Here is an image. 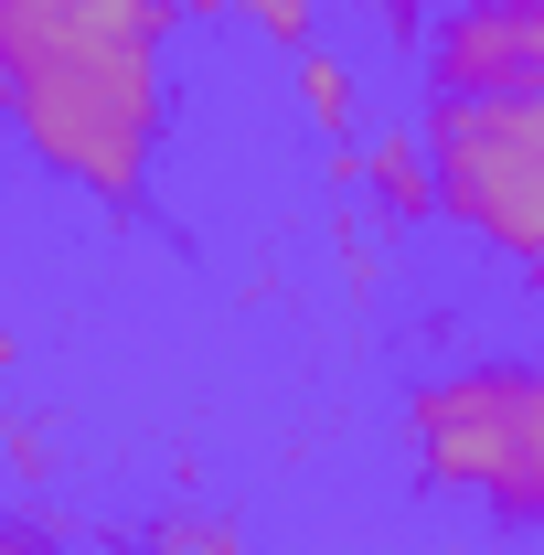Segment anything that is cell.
<instances>
[{
  "label": "cell",
  "instance_id": "1",
  "mask_svg": "<svg viewBox=\"0 0 544 555\" xmlns=\"http://www.w3.org/2000/svg\"><path fill=\"white\" fill-rule=\"evenodd\" d=\"M182 0H0V75H11V129L43 182L86 193L129 224L150 204L160 139H171V43Z\"/></svg>",
  "mask_w": 544,
  "mask_h": 555
},
{
  "label": "cell",
  "instance_id": "8",
  "mask_svg": "<svg viewBox=\"0 0 544 555\" xmlns=\"http://www.w3.org/2000/svg\"><path fill=\"white\" fill-rule=\"evenodd\" d=\"M235 22H246L257 43H277L288 65H299V54H321V0H246Z\"/></svg>",
  "mask_w": 544,
  "mask_h": 555
},
{
  "label": "cell",
  "instance_id": "6",
  "mask_svg": "<svg viewBox=\"0 0 544 555\" xmlns=\"http://www.w3.org/2000/svg\"><path fill=\"white\" fill-rule=\"evenodd\" d=\"M139 555H257V534H246L224 502H182V491H171V502L139 524Z\"/></svg>",
  "mask_w": 544,
  "mask_h": 555
},
{
  "label": "cell",
  "instance_id": "14",
  "mask_svg": "<svg viewBox=\"0 0 544 555\" xmlns=\"http://www.w3.org/2000/svg\"><path fill=\"white\" fill-rule=\"evenodd\" d=\"M246 299H257V310H277V299H288V278H277V257H257V268H246Z\"/></svg>",
  "mask_w": 544,
  "mask_h": 555
},
{
  "label": "cell",
  "instance_id": "7",
  "mask_svg": "<svg viewBox=\"0 0 544 555\" xmlns=\"http://www.w3.org/2000/svg\"><path fill=\"white\" fill-rule=\"evenodd\" d=\"M299 118H310L321 139H352V129H363V75L341 65L332 43H321V54H299Z\"/></svg>",
  "mask_w": 544,
  "mask_h": 555
},
{
  "label": "cell",
  "instance_id": "10",
  "mask_svg": "<svg viewBox=\"0 0 544 555\" xmlns=\"http://www.w3.org/2000/svg\"><path fill=\"white\" fill-rule=\"evenodd\" d=\"M0 555H75V534L43 513V502H22V513L0 524Z\"/></svg>",
  "mask_w": 544,
  "mask_h": 555
},
{
  "label": "cell",
  "instance_id": "2",
  "mask_svg": "<svg viewBox=\"0 0 544 555\" xmlns=\"http://www.w3.org/2000/svg\"><path fill=\"white\" fill-rule=\"evenodd\" d=\"M396 449L427 502H470L491 534H544V352H470L396 396Z\"/></svg>",
  "mask_w": 544,
  "mask_h": 555
},
{
  "label": "cell",
  "instance_id": "11",
  "mask_svg": "<svg viewBox=\"0 0 544 555\" xmlns=\"http://www.w3.org/2000/svg\"><path fill=\"white\" fill-rule=\"evenodd\" d=\"M341 299H352V310H374V299H385V257H374L363 235L341 246Z\"/></svg>",
  "mask_w": 544,
  "mask_h": 555
},
{
  "label": "cell",
  "instance_id": "5",
  "mask_svg": "<svg viewBox=\"0 0 544 555\" xmlns=\"http://www.w3.org/2000/svg\"><path fill=\"white\" fill-rule=\"evenodd\" d=\"M363 150H374L363 204L385 214V224H427V214H438V160H427V129H385V139H363Z\"/></svg>",
  "mask_w": 544,
  "mask_h": 555
},
{
  "label": "cell",
  "instance_id": "15",
  "mask_svg": "<svg viewBox=\"0 0 544 555\" xmlns=\"http://www.w3.org/2000/svg\"><path fill=\"white\" fill-rule=\"evenodd\" d=\"M246 0H182V22H235Z\"/></svg>",
  "mask_w": 544,
  "mask_h": 555
},
{
  "label": "cell",
  "instance_id": "12",
  "mask_svg": "<svg viewBox=\"0 0 544 555\" xmlns=\"http://www.w3.org/2000/svg\"><path fill=\"white\" fill-rule=\"evenodd\" d=\"M363 11L385 22V43H406V54H416V33H427V0H363Z\"/></svg>",
  "mask_w": 544,
  "mask_h": 555
},
{
  "label": "cell",
  "instance_id": "9",
  "mask_svg": "<svg viewBox=\"0 0 544 555\" xmlns=\"http://www.w3.org/2000/svg\"><path fill=\"white\" fill-rule=\"evenodd\" d=\"M0 449H11L22 502H43V491H54V427H43V416H11V427H0Z\"/></svg>",
  "mask_w": 544,
  "mask_h": 555
},
{
  "label": "cell",
  "instance_id": "4",
  "mask_svg": "<svg viewBox=\"0 0 544 555\" xmlns=\"http://www.w3.org/2000/svg\"><path fill=\"white\" fill-rule=\"evenodd\" d=\"M427 96H544V0H459L416 43Z\"/></svg>",
  "mask_w": 544,
  "mask_h": 555
},
{
  "label": "cell",
  "instance_id": "13",
  "mask_svg": "<svg viewBox=\"0 0 544 555\" xmlns=\"http://www.w3.org/2000/svg\"><path fill=\"white\" fill-rule=\"evenodd\" d=\"M171 491H182V502L204 491V449H193V438H171Z\"/></svg>",
  "mask_w": 544,
  "mask_h": 555
},
{
  "label": "cell",
  "instance_id": "3",
  "mask_svg": "<svg viewBox=\"0 0 544 555\" xmlns=\"http://www.w3.org/2000/svg\"><path fill=\"white\" fill-rule=\"evenodd\" d=\"M427 160L438 214L491 246L502 268L544 257V96H427Z\"/></svg>",
  "mask_w": 544,
  "mask_h": 555
}]
</instances>
